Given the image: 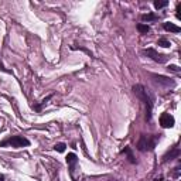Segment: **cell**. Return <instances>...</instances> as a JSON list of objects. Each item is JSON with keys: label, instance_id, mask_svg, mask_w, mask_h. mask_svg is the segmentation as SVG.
Masks as SVG:
<instances>
[{"label": "cell", "instance_id": "8", "mask_svg": "<svg viewBox=\"0 0 181 181\" xmlns=\"http://www.w3.org/2000/svg\"><path fill=\"white\" fill-rule=\"evenodd\" d=\"M164 30L171 31V33H180L181 31L180 27L175 26V24H173V23H164Z\"/></svg>", "mask_w": 181, "mask_h": 181}, {"label": "cell", "instance_id": "6", "mask_svg": "<svg viewBox=\"0 0 181 181\" xmlns=\"http://www.w3.org/2000/svg\"><path fill=\"white\" fill-rule=\"evenodd\" d=\"M153 78H154L157 82H160V84H163V85L166 86H174V81H171L170 78L167 77H163V75H152Z\"/></svg>", "mask_w": 181, "mask_h": 181}, {"label": "cell", "instance_id": "3", "mask_svg": "<svg viewBox=\"0 0 181 181\" xmlns=\"http://www.w3.org/2000/svg\"><path fill=\"white\" fill-rule=\"evenodd\" d=\"M143 54L144 55H147V57H150L153 61H156V62H159V64H163V62H166L167 61V55L159 54L154 48H147V50H144Z\"/></svg>", "mask_w": 181, "mask_h": 181}, {"label": "cell", "instance_id": "5", "mask_svg": "<svg viewBox=\"0 0 181 181\" xmlns=\"http://www.w3.org/2000/svg\"><path fill=\"white\" fill-rule=\"evenodd\" d=\"M174 123H175V120H174V118L170 113H161V116H160V125H161V127L170 129V127L174 126Z\"/></svg>", "mask_w": 181, "mask_h": 181}, {"label": "cell", "instance_id": "12", "mask_svg": "<svg viewBox=\"0 0 181 181\" xmlns=\"http://www.w3.org/2000/svg\"><path fill=\"white\" fill-rule=\"evenodd\" d=\"M65 147H67V144L65 143H57L55 146H54L55 152H58V153H64L65 152Z\"/></svg>", "mask_w": 181, "mask_h": 181}, {"label": "cell", "instance_id": "14", "mask_svg": "<svg viewBox=\"0 0 181 181\" xmlns=\"http://www.w3.org/2000/svg\"><path fill=\"white\" fill-rule=\"evenodd\" d=\"M157 44L161 45V47H164V48H168V47L171 45V44H170V41L166 40V38H160V40L157 41Z\"/></svg>", "mask_w": 181, "mask_h": 181}, {"label": "cell", "instance_id": "9", "mask_svg": "<svg viewBox=\"0 0 181 181\" xmlns=\"http://www.w3.org/2000/svg\"><path fill=\"white\" fill-rule=\"evenodd\" d=\"M180 154V150L178 149H173L171 152H168L166 156H164V161H168V160H173L174 157H178Z\"/></svg>", "mask_w": 181, "mask_h": 181}, {"label": "cell", "instance_id": "13", "mask_svg": "<svg viewBox=\"0 0 181 181\" xmlns=\"http://www.w3.org/2000/svg\"><path fill=\"white\" fill-rule=\"evenodd\" d=\"M123 152L127 154V157H129V161H130V163H136V160H134L133 154H132V150H130V147H125V150H123Z\"/></svg>", "mask_w": 181, "mask_h": 181}, {"label": "cell", "instance_id": "1", "mask_svg": "<svg viewBox=\"0 0 181 181\" xmlns=\"http://www.w3.org/2000/svg\"><path fill=\"white\" fill-rule=\"evenodd\" d=\"M133 92H134V95L139 98V99L141 100V102H144L146 104V106H147V113H146V119L147 120H150L152 119V107H153V105H152V99L149 98V95H147V91L143 88L141 85H134L133 86Z\"/></svg>", "mask_w": 181, "mask_h": 181}, {"label": "cell", "instance_id": "16", "mask_svg": "<svg viewBox=\"0 0 181 181\" xmlns=\"http://www.w3.org/2000/svg\"><path fill=\"white\" fill-rule=\"evenodd\" d=\"M168 71H173V72H180V67H177V65H168Z\"/></svg>", "mask_w": 181, "mask_h": 181}, {"label": "cell", "instance_id": "7", "mask_svg": "<svg viewBox=\"0 0 181 181\" xmlns=\"http://www.w3.org/2000/svg\"><path fill=\"white\" fill-rule=\"evenodd\" d=\"M78 161V157L75 153H70V154L67 156V163H68V166L71 167V171H72V168H74V166L77 164Z\"/></svg>", "mask_w": 181, "mask_h": 181}, {"label": "cell", "instance_id": "11", "mask_svg": "<svg viewBox=\"0 0 181 181\" xmlns=\"http://www.w3.org/2000/svg\"><path fill=\"white\" fill-rule=\"evenodd\" d=\"M167 4H168L167 0H156V2H154V7L156 9H163V7H166Z\"/></svg>", "mask_w": 181, "mask_h": 181}, {"label": "cell", "instance_id": "15", "mask_svg": "<svg viewBox=\"0 0 181 181\" xmlns=\"http://www.w3.org/2000/svg\"><path fill=\"white\" fill-rule=\"evenodd\" d=\"M141 19H143V21H154V20H157V16H154V14H144Z\"/></svg>", "mask_w": 181, "mask_h": 181}, {"label": "cell", "instance_id": "2", "mask_svg": "<svg viewBox=\"0 0 181 181\" xmlns=\"http://www.w3.org/2000/svg\"><path fill=\"white\" fill-rule=\"evenodd\" d=\"M30 141L27 140L26 137L23 136H10L7 137L6 140H3L0 143V147H4V146H11V147L14 149H20V147H26L28 146Z\"/></svg>", "mask_w": 181, "mask_h": 181}, {"label": "cell", "instance_id": "10", "mask_svg": "<svg viewBox=\"0 0 181 181\" xmlns=\"http://www.w3.org/2000/svg\"><path fill=\"white\" fill-rule=\"evenodd\" d=\"M137 30H139L141 34H147L149 31H150V27H149L147 24H137Z\"/></svg>", "mask_w": 181, "mask_h": 181}, {"label": "cell", "instance_id": "18", "mask_svg": "<svg viewBox=\"0 0 181 181\" xmlns=\"http://www.w3.org/2000/svg\"><path fill=\"white\" fill-rule=\"evenodd\" d=\"M0 181H4V175H2V174H0Z\"/></svg>", "mask_w": 181, "mask_h": 181}, {"label": "cell", "instance_id": "4", "mask_svg": "<svg viewBox=\"0 0 181 181\" xmlns=\"http://www.w3.org/2000/svg\"><path fill=\"white\" fill-rule=\"evenodd\" d=\"M154 144L150 143V137L146 136V134H141L139 141H137V149L140 150V152H146L147 149H153Z\"/></svg>", "mask_w": 181, "mask_h": 181}, {"label": "cell", "instance_id": "17", "mask_svg": "<svg viewBox=\"0 0 181 181\" xmlns=\"http://www.w3.org/2000/svg\"><path fill=\"white\" fill-rule=\"evenodd\" d=\"M177 19H181V3L177 6Z\"/></svg>", "mask_w": 181, "mask_h": 181}]
</instances>
